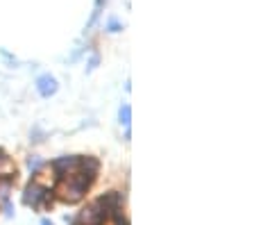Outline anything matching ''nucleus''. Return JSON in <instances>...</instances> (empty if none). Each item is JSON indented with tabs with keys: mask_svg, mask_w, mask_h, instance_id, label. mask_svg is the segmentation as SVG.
Instances as JSON below:
<instances>
[{
	"mask_svg": "<svg viewBox=\"0 0 254 225\" xmlns=\"http://www.w3.org/2000/svg\"><path fill=\"white\" fill-rule=\"evenodd\" d=\"M50 168H53L55 173V182L57 180H62L64 175H70V173L77 168V157L75 155H64V157H57V159L50 164Z\"/></svg>",
	"mask_w": 254,
	"mask_h": 225,
	"instance_id": "nucleus-1",
	"label": "nucleus"
},
{
	"mask_svg": "<svg viewBox=\"0 0 254 225\" xmlns=\"http://www.w3.org/2000/svg\"><path fill=\"white\" fill-rule=\"evenodd\" d=\"M95 203L100 205L107 214H109V212L123 209V205H125V193H121V191H105V193H100V196L95 198Z\"/></svg>",
	"mask_w": 254,
	"mask_h": 225,
	"instance_id": "nucleus-2",
	"label": "nucleus"
},
{
	"mask_svg": "<svg viewBox=\"0 0 254 225\" xmlns=\"http://www.w3.org/2000/svg\"><path fill=\"white\" fill-rule=\"evenodd\" d=\"M43 191H46V187H43L41 182H37V180H32L30 184L25 187V191H23V203L27 205V207L37 209L39 207V200H41Z\"/></svg>",
	"mask_w": 254,
	"mask_h": 225,
	"instance_id": "nucleus-3",
	"label": "nucleus"
},
{
	"mask_svg": "<svg viewBox=\"0 0 254 225\" xmlns=\"http://www.w3.org/2000/svg\"><path fill=\"white\" fill-rule=\"evenodd\" d=\"M57 89H59V84H57V80H55L53 75H41V77L37 80V91L41 93L43 98L55 96V93H57Z\"/></svg>",
	"mask_w": 254,
	"mask_h": 225,
	"instance_id": "nucleus-4",
	"label": "nucleus"
},
{
	"mask_svg": "<svg viewBox=\"0 0 254 225\" xmlns=\"http://www.w3.org/2000/svg\"><path fill=\"white\" fill-rule=\"evenodd\" d=\"M118 121H121V125H125V128L129 125V121H132V107H129L127 102L121 107V112H118Z\"/></svg>",
	"mask_w": 254,
	"mask_h": 225,
	"instance_id": "nucleus-5",
	"label": "nucleus"
},
{
	"mask_svg": "<svg viewBox=\"0 0 254 225\" xmlns=\"http://www.w3.org/2000/svg\"><path fill=\"white\" fill-rule=\"evenodd\" d=\"M27 166H30L32 173H39V168L43 166V161L39 159V157H30V159H27Z\"/></svg>",
	"mask_w": 254,
	"mask_h": 225,
	"instance_id": "nucleus-6",
	"label": "nucleus"
},
{
	"mask_svg": "<svg viewBox=\"0 0 254 225\" xmlns=\"http://www.w3.org/2000/svg\"><path fill=\"white\" fill-rule=\"evenodd\" d=\"M107 30H109V32H121V30H123V25L116 21V18H111V21L107 23Z\"/></svg>",
	"mask_w": 254,
	"mask_h": 225,
	"instance_id": "nucleus-7",
	"label": "nucleus"
},
{
	"mask_svg": "<svg viewBox=\"0 0 254 225\" xmlns=\"http://www.w3.org/2000/svg\"><path fill=\"white\" fill-rule=\"evenodd\" d=\"M5 214H7V216H14V209H11V203H9V200H5Z\"/></svg>",
	"mask_w": 254,
	"mask_h": 225,
	"instance_id": "nucleus-8",
	"label": "nucleus"
},
{
	"mask_svg": "<svg viewBox=\"0 0 254 225\" xmlns=\"http://www.w3.org/2000/svg\"><path fill=\"white\" fill-rule=\"evenodd\" d=\"M102 5H105V0H95V9H98V11L102 9Z\"/></svg>",
	"mask_w": 254,
	"mask_h": 225,
	"instance_id": "nucleus-9",
	"label": "nucleus"
},
{
	"mask_svg": "<svg viewBox=\"0 0 254 225\" xmlns=\"http://www.w3.org/2000/svg\"><path fill=\"white\" fill-rule=\"evenodd\" d=\"M41 225H55V223H53V221H48V219H43V221H41Z\"/></svg>",
	"mask_w": 254,
	"mask_h": 225,
	"instance_id": "nucleus-10",
	"label": "nucleus"
},
{
	"mask_svg": "<svg viewBox=\"0 0 254 225\" xmlns=\"http://www.w3.org/2000/svg\"><path fill=\"white\" fill-rule=\"evenodd\" d=\"M7 155V152H5V150H2V148H0V157H5Z\"/></svg>",
	"mask_w": 254,
	"mask_h": 225,
	"instance_id": "nucleus-11",
	"label": "nucleus"
}]
</instances>
